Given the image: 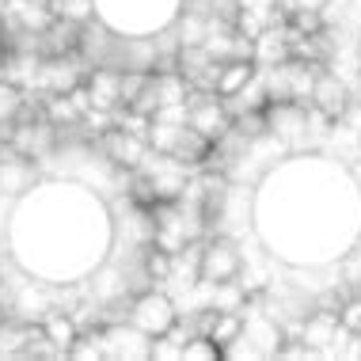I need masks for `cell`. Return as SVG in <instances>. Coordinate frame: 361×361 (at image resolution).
Returning <instances> with one entry per match:
<instances>
[{"mask_svg":"<svg viewBox=\"0 0 361 361\" xmlns=\"http://www.w3.org/2000/svg\"><path fill=\"white\" fill-rule=\"evenodd\" d=\"M84 92H87V103H92V111L111 114V118L122 111V73H118V69H106V65H95V69H87V76H84Z\"/></svg>","mask_w":361,"mask_h":361,"instance_id":"12","label":"cell"},{"mask_svg":"<svg viewBox=\"0 0 361 361\" xmlns=\"http://www.w3.org/2000/svg\"><path fill=\"white\" fill-rule=\"evenodd\" d=\"M23 103H27L23 87L0 76V137H4V141H8V130L16 126V118L23 114Z\"/></svg>","mask_w":361,"mask_h":361,"instance_id":"15","label":"cell"},{"mask_svg":"<svg viewBox=\"0 0 361 361\" xmlns=\"http://www.w3.org/2000/svg\"><path fill=\"white\" fill-rule=\"evenodd\" d=\"M126 319H130L133 327H141L149 338H156V335H164V331H171L175 324H179V305L160 289H141V293L130 297Z\"/></svg>","mask_w":361,"mask_h":361,"instance_id":"4","label":"cell"},{"mask_svg":"<svg viewBox=\"0 0 361 361\" xmlns=\"http://www.w3.org/2000/svg\"><path fill=\"white\" fill-rule=\"evenodd\" d=\"M38 160L27 152H19L8 145L4 156H0V194H8V198H23L27 190L38 187Z\"/></svg>","mask_w":361,"mask_h":361,"instance_id":"11","label":"cell"},{"mask_svg":"<svg viewBox=\"0 0 361 361\" xmlns=\"http://www.w3.org/2000/svg\"><path fill=\"white\" fill-rule=\"evenodd\" d=\"M316 61L308 57H286L278 65H267L262 73V87H267V103H308L312 80H316Z\"/></svg>","mask_w":361,"mask_h":361,"instance_id":"2","label":"cell"},{"mask_svg":"<svg viewBox=\"0 0 361 361\" xmlns=\"http://www.w3.org/2000/svg\"><path fill=\"white\" fill-rule=\"evenodd\" d=\"M187 126L213 145L232 126L228 106H224V95H217V92H190L187 95Z\"/></svg>","mask_w":361,"mask_h":361,"instance_id":"8","label":"cell"},{"mask_svg":"<svg viewBox=\"0 0 361 361\" xmlns=\"http://www.w3.org/2000/svg\"><path fill=\"white\" fill-rule=\"evenodd\" d=\"M4 319H8V312H4V305H0V324H4Z\"/></svg>","mask_w":361,"mask_h":361,"instance_id":"18","label":"cell"},{"mask_svg":"<svg viewBox=\"0 0 361 361\" xmlns=\"http://www.w3.org/2000/svg\"><path fill=\"white\" fill-rule=\"evenodd\" d=\"M65 357H73V361H99V357H103V338H99V327H84L80 335L73 338V346L65 350Z\"/></svg>","mask_w":361,"mask_h":361,"instance_id":"16","label":"cell"},{"mask_svg":"<svg viewBox=\"0 0 361 361\" xmlns=\"http://www.w3.org/2000/svg\"><path fill=\"white\" fill-rule=\"evenodd\" d=\"M4 149H8V141H4V137H0V156H4Z\"/></svg>","mask_w":361,"mask_h":361,"instance_id":"19","label":"cell"},{"mask_svg":"<svg viewBox=\"0 0 361 361\" xmlns=\"http://www.w3.org/2000/svg\"><path fill=\"white\" fill-rule=\"evenodd\" d=\"M243 274V255L240 243L228 232L198 240V281L202 286H217V281H232Z\"/></svg>","mask_w":361,"mask_h":361,"instance_id":"3","label":"cell"},{"mask_svg":"<svg viewBox=\"0 0 361 361\" xmlns=\"http://www.w3.org/2000/svg\"><path fill=\"white\" fill-rule=\"evenodd\" d=\"M175 69H179V76L190 84V92H217L221 61L206 50V46H179V50H175Z\"/></svg>","mask_w":361,"mask_h":361,"instance_id":"10","label":"cell"},{"mask_svg":"<svg viewBox=\"0 0 361 361\" xmlns=\"http://www.w3.org/2000/svg\"><path fill=\"white\" fill-rule=\"evenodd\" d=\"M221 357V346L213 343L209 335H187L183 343V361H217Z\"/></svg>","mask_w":361,"mask_h":361,"instance_id":"17","label":"cell"},{"mask_svg":"<svg viewBox=\"0 0 361 361\" xmlns=\"http://www.w3.org/2000/svg\"><path fill=\"white\" fill-rule=\"evenodd\" d=\"M259 65L251 61V57H228V61H221V73H217V95H232L240 92L243 84L255 76Z\"/></svg>","mask_w":361,"mask_h":361,"instance_id":"14","label":"cell"},{"mask_svg":"<svg viewBox=\"0 0 361 361\" xmlns=\"http://www.w3.org/2000/svg\"><path fill=\"white\" fill-rule=\"evenodd\" d=\"M99 338H103V357H111V361H122V357L149 361V354H152V338L141 327H133L130 319L99 324Z\"/></svg>","mask_w":361,"mask_h":361,"instance_id":"7","label":"cell"},{"mask_svg":"<svg viewBox=\"0 0 361 361\" xmlns=\"http://www.w3.org/2000/svg\"><path fill=\"white\" fill-rule=\"evenodd\" d=\"M38 327H42V335L50 338V343H54L57 350H61V354L73 346V338L80 335V327H76L73 312H69V308H57V305H54L50 312H46L42 319H38Z\"/></svg>","mask_w":361,"mask_h":361,"instance_id":"13","label":"cell"},{"mask_svg":"<svg viewBox=\"0 0 361 361\" xmlns=\"http://www.w3.org/2000/svg\"><path fill=\"white\" fill-rule=\"evenodd\" d=\"M95 149H99V156L111 164V168L133 171L141 164V156L149 152V141H145L141 133H133V130H126V126L111 122L99 137H95Z\"/></svg>","mask_w":361,"mask_h":361,"instance_id":"6","label":"cell"},{"mask_svg":"<svg viewBox=\"0 0 361 361\" xmlns=\"http://www.w3.org/2000/svg\"><path fill=\"white\" fill-rule=\"evenodd\" d=\"M87 76V65L80 54H65V57H42L35 69V95L42 99V95H65V92H76V87L84 84Z\"/></svg>","mask_w":361,"mask_h":361,"instance_id":"5","label":"cell"},{"mask_svg":"<svg viewBox=\"0 0 361 361\" xmlns=\"http://www.w3.org/2000/svg\"><path fill=\"white\" fill-rule=\"evenodd\" d=\"M95 19L118 35H156L179 16V0H92Z\"/></svg>","mask_w":361,"mask_h":361,"instance_id":"1","label":"cell"},{"mask_svg":"<svg viewBox=\"0 0 361 361\" xmlns=\"http://www.w3.org/2000/svg\"><path fill=\"white\" fill-rule=\"evenodd\" d=\"M354 103V92H350V84L338 76L335 69H324L319 65L316 69V80H312V95H308V106L312 111H319L324 118H343L346 106Z\"/></svg>","mask_w":361,"mask_h":361,"instance_id":"9","label":"cell"}]
</instances>
